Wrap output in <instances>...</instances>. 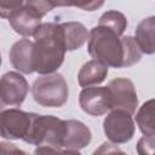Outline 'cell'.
I'll list each match as a JSON object with an SVG mask.
<instances>
[{
    "label": "cell",
    "instance_id": "cell-15",
    "mask_svg": "<svg viewBox=\"0 0 155 155\" xmlns=\"http://www.w3.org/2000/svg\"><path fill=\"white\" fill-rule=\"evenodd\" d=\"M136 122L140 132L147 137H155V98L144 102L137 114Z\"/></svg>",
    "mask_w": 155,
    "mask_h": 155
},
{
    "label": "cell",
    "instance_id": "cell-9",
    "mask_svg": "<svg viewBox=\"0 0 155 155\" xmlns=\"http://www.w3.org/2000/svg\"><path fill=\"white\" fill-rule=\"evenodd\" d=\"M79 104L81 109L92 116H102L111 109L110 92L108 86L84 87L79 94Z\"/></svg>",
    "mask_w": 155,
    "mask_h": 155
},
{
    "label": "cell",
    "instance_id": "cell-13",
    "mask_svg": "<svg viewBox=\"0 0 155 155\" xmlns=\"http://www.w3.org/2000/svg\"><path fill=\"white\" fill-rule=\"evenodd\" d=\"M62 36L67 51H75L81 48L88 40L90 33L86 27L80 22H64L61 23Z\"/></svg>",
    "mask_w": 155,
    "mask_h": 155
},
{
    "label": "cell",
    "instance_id": "cell-18",
    "mask_svg": "<svg viewBox=\"0 0 155 155\" xmlns=\"http://www.w3.org/2000/svg\"><path fill=\"white\" fill-rule=\"evenodd\" d=\"M54 7H78L84 11H94L103 6L105 0H47Z\"/></svg>",
    "mask_w": 155,
    "mask_h": 155
},
{
    "label": "cell",
    "instance_id": "cell-10",
    "mask_svg": "<svg viewBox=\"0 0 155 155\" xmlns=\"http://www.w3.org/2000/svg\"><path fill=\"white\" fill-rule=\"evenodd\" d=\"M65 128L62 139L63 153H79L80 149L87 147L91 143L92 133L91 130L81 121L78 120H64Z\"/></svg>",
    "mask_w": 155,
    "mask_h": 155
},
{
    "label": "cell",
    "instance_id": "cell-2",
    "mask_svg": "<svg viewBox=\"0 0 155 155\" xmlns=\"http://www.w3.org/2000/svg\"><path fill=\"white\" fill-rule=\"evenodd\" d=\"M65 52L61 23H41L34 34V73L40 75L56 73L64 62Z\"/></svg>",
    "mask_w": 155,
    "mask_h": 155
},
{
    "label": "cell",
    "instance_id": "cell-4",
    "mask_svg": "<svg viewBox=\"0 0 155 155\" xmlns=\"http://www.w3.org/2000/svg\"><path fill=\"white\" fill-rule=\"evenodd\" d=\"M38 114L17 108L5 109L0 114V132L4 139H22L28 143Z\"/></svg>",
    "mask_w": 155,
    "mask_h": 155
},
{
    "label": "cell",
    "instance_id": "cell-17",
    "mask_svg": "<svg viewBox=\"0 0 155 155\" xmlns=\"http://www.w3.org/2000/svg\"><path fill=\"white\" fill-rule=\"evenodd\" d=\"M98 24L108 27V28L115 30L116 33H119L120 35H122L127 28V18L124 13L115 11V10H110V11L104 12L99 17Z\"/></svg>",
    "mask_w": 155,
    "mask_h": 155
},
{
    "label": "cell",
    "instance_id": "cell-14",
    "mask_svg": "<svg viewBox=\"0 0 155 155\" xmlns=\"http://www.w3.org/2000/svg\"><path fill=\"white\" fill-rule=\"evenodd\" d=\"M134 39L143 53H155V16L147 17L138 23Z\"/></svg>",
    "mask_w": 155,
    "mask_h": 155
},
{
    "label": "cell",
    "instance_id": "cell-8",
    "mask_svg": "<svg viewBox=\"0 0 155 155\" xmlns=\"http://www.w3.org/2000/svg\"><path fill=\"white\" fill-rule=\"evenodd\" d=\"M110 92L111 109H122L130 114H134L138 107V97L136 87L130 79L116 78L108 84ZM110 109V110H111Z\"/></svg>",
    "mask_w": 155,
    "mask_h": 155
},
{
    "label": "cell",
    "instance_id": "cell-1",
    "mask_svg": "<svg viewBox=\"0 0 155 155\" xmlns=\"http://www.w3.org/2000/svg\"><path fill=\"white\" fill-rule=\"evenodd\" d=\"M87 51L92 58L116 69L134 65L143 54L134 38L122 36L99 24L90 30Z\"/></svg>",
    "mask_w": 155,
    "mask_h": 155
},
{
    "label": "cell",
    "instance_id": "cell-19",
    "mask_svg": "<svg viewBox=\"0 0 155 155\" xmlns=\"http://www.w3.org/2000/svg\"><path fill=\"white\" fill-rule=\"evenodd\" d=\"M137 151L140 155L147 154H155V137H147L144 136L137 143Z\"/></svg>",
    "mask_w": 155,
    "mask_h": 155
},
{
    "label": "cell",
    "instance_id": "cell-3",
    "mask_svg": "<svg viewBox=\"0 0 155 155\" xmlns=\"http://www.w3.org/2000/svg\"><path fill=\"white\" fill-rule=\"evenodd\" d=\"M31 96L41 107L59 108L68 101V84L64 76L59 73L41 75L31 86Z\"/></svg>",
    "mask_w": 155,
    "mask_h": 155
},
{
    "label": "cell",
    "instance_id": "cell-16",
    "mask_svg": "<svg viewBox=\"0 0 155 155\" xmlns=\"http://www.w3.org/2000/svg\"><path fill=\"white\" fill-rule=\"evenodd\" d=\"M29 4L38 5L48 12L53 10L47 0H0V16L2 18H8L12 12Z\"/></svg>",
    "mask_w": 155,
    "mask_h": 155
},
{
    "label": "cell",
    "instance_id": "cell-5",
    "mask_svg": "<svg viewBox=\"0 0 155 155\" xmlns=\"http://www.w3.org/2000/svg\"><path fill=\"white\" fill-rule=\"evenodd\" d=\"M103 131L113 144H125L134 136L132 114L122 109H111L103 121Z\"/></svg>",
    "mask_w": 155,
    "mask_h": 155
},
{
    "label": "cell",
    "instance_id": "cell-6",
    "mask_svg": "<svg viewBox=\"0 0 155 155\" xmlns=\"http://www.w3.org/2000/svg\"><path fill=\"white\" fill-rule=\"evenodd\" d=\"M46 13H48V11L45 8L34 4H29L12 12L7 19L11 28L17 34L22 36H34L35 31L41 24L42 17Z\"/></svg>",
    "mask_w": 155,
    "mask_h": 155
},
{
    "label": "cell",
    "instance_id": "cell-7",
    "mask_svg": "<svg viewBox=\"0 0 155 155\" xmlns=\"http://www.w3.org/2000/svg\"><path fill=\"white\" fill-rule=\"evenodd\" d=\"M29 91L25 78L17 71H7L0 81V99L2 105L19 107Z\"/></svg>",
    "mask_w": 155,
    "mask_h": 155
},
{
    "label": "cell",
    "instance_id": "cell-12",
    "mask_svg": "<svg viewBox=\"0 0 155 155\" xmlns=\"http://www.w3.org/2000/svg\"><path fill=\"white\" fill-rule=\"evenodd\" d=\"M109 67L98 59H91L86 62L78 74V82L81 87L97 86L102 84L108 76Z\"/></svg>",
    "mask_w": 155,
    "mask_h": 155
},
{
    "label": "cell",
    "instance_id": "cell-11",
    "mask_svg": "<svg viewBox=\"0 0 155 155\" xmlns=\"http://www.w3.org/2000/svg\"><path fill=\"white\" fill-rule=\"evenodd\" d=\"M33 50L34 41H30L29 39H21L16 41L8 52V58L12 67L23 74L34 73Z\"/></svg>",
    "mask_w": 155,
    "mask_h": 155
}]
</instances>
